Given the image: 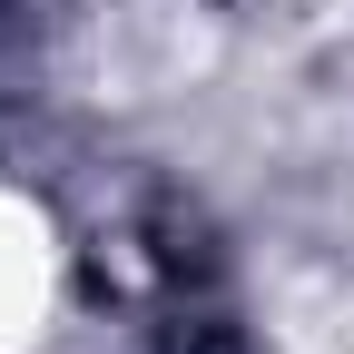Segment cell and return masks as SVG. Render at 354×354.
<instances>
[{"label":"cell","mask_w":354,"mask_h":354,"mask_svg":"<svg viewBox=\"0 0 354 354\" xmlns=\"http://www.w3.org/2000/svg\"><path fill=\"white\" fill-rule=\"evenodd\" d=\"M39 295H50V256H39V227L0 197V354H10L39 325Z\"/></svg>","instance_id":"6da1fadb"}]
</instances>
